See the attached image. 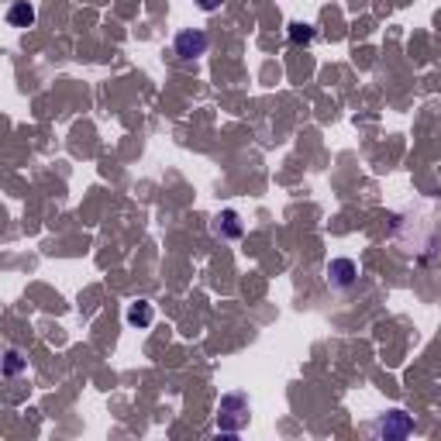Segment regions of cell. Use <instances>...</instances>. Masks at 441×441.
I'll use <instances>...</instances> for the list:
<instances>
[{
  "label": "cell",
  "mask_w": 441,
  "mask_h": 441,
  "mask_svg": "<svg viewBox=\"0 0 441 441\" xmlns=\"http://www.w3.org/2000/svg\"><path fill=\"white\" fill-rule=\"evenodd\" d=\"M252 417V403L245 393H224L221 403H217V427L221 431H242Z\"/></svg>",
  "instance_id": "obj_1"
},
{
  "label": "cell",
  "mask_w": 441,
  "mask_h": 441,
  "mask_svg": "<svg viewBox=\"0 0 441 441\" xmlns=\"http://www.w3.org/2000/svg\"><path fill=\"white\" fill-rule=\"evenodd\" d=\"M173 49H176V56H179V59H200V56H207L211 39H207L200 28H187V31H179V35H176Z\"/></svg>",
  "instance_id": "obj_2"
},
{
  "label": "cell",
  "mask_w": 441,
  "mask_h": 441,
  "mask_svg": "<svg viewBox=\"0 0 441 441\" xmlns=\"http://www.w3.org/2000/svg\"><path fill=\"white\" fill-rule=\"evenodd\" d=\"M327 283L335 289H352L359 283V266L352 259H331L327 262Z\"/></svg>",
  "instance_id": "obj_3"
},
{
  "label": "cell",
  "mask_w": 441,
  "mask_h": 441,
  "mask_svg": "<svg viewBox=\"0 0 441 441\" xmlns=\"http://www.w3.org/2000/svg\"><path fill=\"white\" fill-rule=\"evenodd\" d=\"M376 431H380L383 438H407V435L414 431V421H410V414L393 410V414H383V417H380Z\"/></svg>",
  "instance_id": "obj_4"
},
{
  "label": "cell",
  "mask_w": 441,
  "mask_h": 441,
  "mask_svg": "<svg viewBox=\"0 0 441 441\" xmlns=\"http://www.w3.org/2000/svg\"><path fill=\"white\" fill-rule=\"evenodd\" d=\"M242 217H238V211H221L217 217H214V234L217 238H224V242H238L242 238Z\"/></svg>",
  "instance_id": "obj_5"
},
{
  "label": "cell",
  "mask_w": 441,
  "mask_h": 441,
  "mask_svg": "<svg viewBox=\"0 0 441 441\" xmlns=\"http://www.w3.org/2000/svg\"><path fill=\"white\" fill-rule=\"evenodd\" d=\"M7 24H11V28H31V24H35V7H31L28 0L11 4V11H7Z\"/></svg>",
  "instance_id": "obj_6"
},
{
  "label": "cell",
  "mask_w": 441,
  "mask_h": 441,
  "mask_svg": "<svg viewBox=\"0 0 441 441\" xmlns=\"http://www.w3.org/2000/svg\"><path fill=\"white\" fill-rule=\"evenodd\" d=\"M152 317H155V310H152V304L149 300H138V304H132L128 307V314H124V321L132 327H149L152 324Z\"/></svg>",
  "instance_id": "obj_7"
},
{
  "label": "cell",
  "mask_w": 441,
  "mask_h": 441,
  "mask_svg": "<svg viewBox=\"0 0 441 441\" xmlns=\"http://www.w3.org/2000/svg\"><path fill=\"white\" fill-rule=\"evenodd\" d=\"M289 41H297V45H310V41H314V28H310V24H300V21H293V24H289Z\"/></svg>",
  "instance_id": "obj_8"
},
{
  "label": "cell",
  "mask_w": 441,
  "mask_h": 441,
  "mask_svg": "<svg viewBox=\"0 0 441 441\" xmlns=\"http://www.w3.org/2000/svg\"><path fill=\"white\" fill-rule=\"evenodd\" d=\"M21 369H24V359H21V352L11 348V352H7V362H4V372H7V376H18Z\"/></svg>",
  "instance_id": "obj_9"
},
{
  "label": "cell",
  "mask_w": 441,
  "mask_h": 441,
  "mask_svg": "<svg viewBox=\"0 0 441 441\" xmlns=\"http://www.w3.org/2000/svg\"><path fill=\"white\" fill-rule=\"evenodd\" d=\"M197 7L211 14V11H217V7H221V0H197Z\"/></svg>",
  "instance_id": "obj_10"
}]
</instances>
